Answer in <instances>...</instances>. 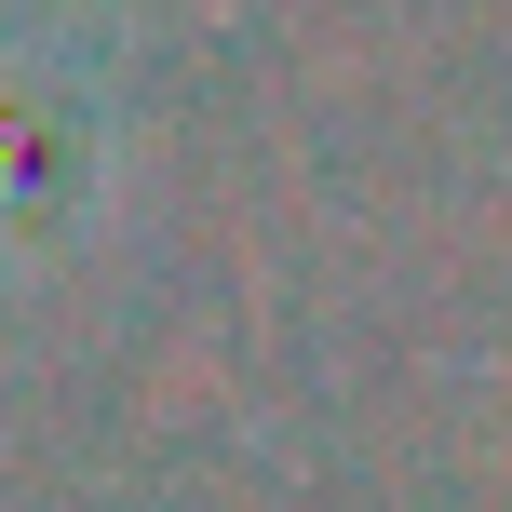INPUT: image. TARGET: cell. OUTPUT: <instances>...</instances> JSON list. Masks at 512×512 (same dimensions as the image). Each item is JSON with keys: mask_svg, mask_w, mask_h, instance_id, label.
Segmentation results:
<instances>
[{"mask_svg": "<svg viewBox=\"0 0 512 512\" xmlns=\"http://www.w3.org/2000/svg\"><path fill=\"white\" fill-rule=\"evenodd\" d=\"M95 216V95L0 68V256H41Z\"/></svg>", "mask_w": 512, "mask_h": 512, "instance_id": "cell-1", "label": "cell"}]
</instances>
